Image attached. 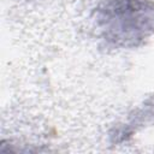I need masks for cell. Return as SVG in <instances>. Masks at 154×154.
Masks as SVG:
<instances>
[{
  "instance_id": "1",
  "label": "cell",
  "mask_w": 154,
  "mask_h": 154,
  "mask_svg": "<svg viewBox=\"0 0 154 154\" xmlns=\"http://www.w3.org/2000/svg\"><path fill=\"white\" fill-rule=\"evenodd\" d=\"M99 36L118 48H134L154 35L153 0H101L91 13Z\"/></svg>"
}]
</instances>
